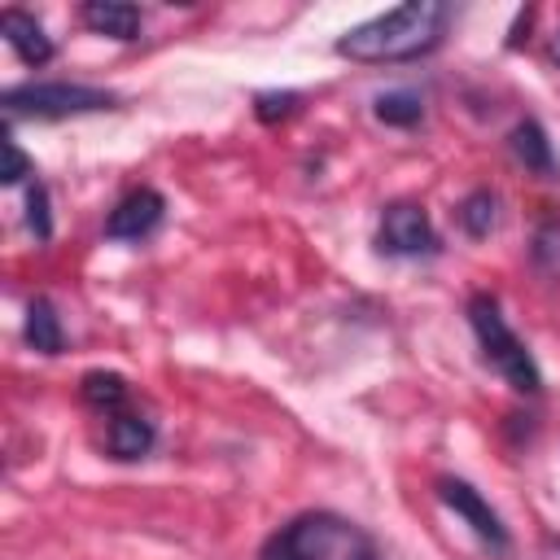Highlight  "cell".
Masks as SVG:
<instances>
[{"instance_id":"1","label":"cell","mask_w":560,"mask_h":560,"mask_svg":"<svg viewBox=\"0 0 560 560\" xmlns=\"http://www.w3.org/2000/svg\"><path fill=\"white\" fill-rule=\"evenodd\" d=\"M451 26V4L442 0H407L394 4L346 35H337V57H350L359 66H394V61H416L442 44Z\"/></svg>"},{"instance_id":"2","label":"cell","mask_w":560,"mask_h":560,"mask_svg":"<svg viewBox=\"0 0 560 560\" xmlns=\"http://www.w3.org/2000/svg\"><path fill=\"white\" fill-rule=\"evenodd\" d=\"M258 560H385V556L381 542L359 521L315 508L289 516L276 534H267Z\"/></svg>"},{"instance_id":"3","label":"cell","mask_w":560,"mask_h":560,"mask_svg":"<svg viewBox=\"0 0 560 560\" xmlns=\"http://www.w3.org/2000/svg\"><path fill=\"white\" fill-rule=\"evenodd\" d=\"M468 324L477 332V346L486 354V363L516 389V394H542V372L529 354V346L508 328L499 302L490 293H472L468 298Z\"/></svg>"},{"instance_id":"4","label":"cell","mask_w":560,"mask_h":560,"mask_svg":"<svg viewBox=\"0 0 560 560\" xmlns=\"http://www.w3.org/2000/svg\"><path fill=\"white\" fill-rule=\"evenodd\" d=\"M9 118H74V114H101L114 109L118 96L92 83H18L0 96Z\"/></svg>"},{"instance_id":"5","label":"cell","mask_w":560,"mask_h":560,"mask_svg":"<svg viewBox=\"0 0 560 560\" xmlns=\"http://www.w3.org/2000/svg\"><path fill=\"white\" fill-rule=\"evenodd\" d=\"M376 245H381V254H389V258H429V254L442 249L429 210L416 206V201H389V206L381 210Z\"/></svg>"},{"instance_id":"6","label":"cell","mask_w":560,"mask_h":560,"mask_svg":"<svg viewBox=\"0 0 560 560\" xmlns=\"http://www.w3.org/2000/svg\"><path fill=\"white\" fill-rule=\"evenodd\" d=\"M438 499L494 551V556H503L508 547H512V538H508V525H503V516L490 508V499L477 490V486H468L464 477H438Z\"/></svg>"},{"instance_id":"7","label":"cell","mask_w":560,"mask_h":560,"mask_svg":"<svg viewBox=\"0 0 560 560\" xmlns=\"http://www.w3.org/2000/svg\"><path fill=\"white\" fill-rule=\"evenodd\" d=\"M162 214H166V197H162L158 188H131V192L109 210L105 236H109V241H144V236L158 232Z\"/></svg>"},{"instance_id":"8","label":"cell","mask_w":560,"mask_h":560,"mask_svg":"<svg viewBox=\"0 0 560 560\" xmlns=\"http://www.w3.org/2000/svg\"><path fill=\"white\" fill-rule=\"evenodd\" d=\"M153 442H158V429H153V420L140 416V411H127V407H122V411H114L109 424H105V455L118 459V464L144 459V455L153 451Z\"/></svg>"},{"instance_id":"9","label":"cell","mask_w":560,"mask_h":560,"mask_svg":"<svg viewBox=\"0 0 560 560\" xmlns=\"http://www.w3.org/2000/svg\"><path fill=\"white\" fill-rule=\"evenodd\" d=\"M0 35H4V44L18 52V61L22 66H48L52 61V39H48V31L31 18V13H22V9H4L0 13Z\"/></svg>"},{"instance_id":"10","label":"cell","mask_w":560,"mask_h":560,"mask_svg":"<svg viewBox=\"0 0 560 560\" xmlns=\"http://www.w3.org/2000/svg\"><path fill=\"white\" fill-rule=\"evenodd\" d=\"M79 22L88 31H96V35H109V39H122L127 44V39L140 35L144 13L136 4H127V0H83L79 4Z\"/></svg>"},{"instance_id":"11","label":"cell","mask_w":560,"mask_h":560,"mask_svg":"<svg viewBox=\"0 0 560 560\" xmlns=\"http://www.w3.org/2000/svg\"><path fill=\"white\" fill-rule=\"evenodd\" d=\"M508 149H512V158H516L525 171H534V175H542V179L556 175V149H551V140H547V131H542L538 118H521V122L508 131Z\"/></svg>"},{"instance_id":"12","label":"cell","mask_w":560,"mask_h":560,"mask_svg":"<svg viewBox=\"0 0 560 560\" xmlns=\"http://www.w3.org/2000/svg\"><path fill=\"white\" fill-rule=\"evenodd\" d=\"M26 346L39 350V354H61L66 350L61 315L48 298H31V306H26Z\"/></svg>"},{"instance_id":"13","label":"cell","mask_w":560,"mask_h":560,"mask_svg":"<svg viewBox=\"0 0 560 560\" xmlns=\"http://www.w3.org/2000/svg\"><path fill=\"white\" fill-rule=\"evenodd\" d=\"M79 394H83V402H88L92 411H101V416H114V411H122V407H127V398H131V385H127L118 372L92 368V372H83V381H79Z\"/></svg>"},{"instance_id":"14","label":"cell","mask_w":560,"mask_h":560,"mask_svg":"<svg viewBox=\"0 0 560 560\" xmlns=\"http://www.w3.org/2000/svg\"><path fill=\"white\" fill-rule=\"evenodd\" d=\"M372 114H376L385 127H416V122L424 118V101H420V92H411V88H394V92H381V96L372 101Z\"/></svg>"},{"instance_id":"15","label":"cell","mask_w":560,"mask_h":560,"mask_svg":"<svg viewBox=\"0 0 560 560\" xmlns=\"http://www.w3.org/2000/svg\"><path fill=\"white\" fill-rule=\"evenodd\" d=\"M459 228L472 236V241H481V236H490L494 232V223H499V197L490 192V188H472L464 201H459Z\"/></svg>"},{"instance_id":"16","label":"cell","mask_w":560,"mask_h":560,"mask_svg":"<svg viewBox=\"0 0 560 560\" xmlns=\"http://www.w3.org/2000/svg\"><path fill=\"white\" fill-rule=\"evenodd\" d=\"M26 228L35 232V241H48L52 236V210H48V188L35 179L26 188Z\"/></svg>"},{"instance_id":"17","label":"cell","mask_w":560,"mask_h":560,"mask_svg":"<svg viewBox=\"0 0 560 560\" xmlns=\"http://www.w3.org/2000/svg\"><path fill=\"white\" fill-rule=\"evenodd\" d=\"M534 262L551 276H560V223H542L534 236Z\"/></svg>"},{"instance_id":"18","label":"cell","mask_w":560,"mask_h":560,"mask_svg":"<svg viewBox=\"0 0 560 560\" xmlns=\"http://www.w3.org/2000/svg\"><path fill=\"white\" fill-rule=\"evenodd\" d=\"M298 101H302L298 92H258L254 96V114H258V122H276V118H289Z\"/></svg>"},{"instance_id":"19","label":"cell","mask_w":560,"mask_h":560,"mask_svg":"<svg viewBox=\"0 0 560 560\" xmlns=\"http://www.w3.org/2000/svg\"><path fill=\"white\" fill-rule=\"evenodd\" d=\"M31 175V158L18 149V140H4V184H22Z\"/></svg>"},{"instance_id":"20","label":"cell","mask_w":560,"mask_h":560,"mask_svg":"<svg viewBox=\"0 0 560 560\" xmlns=\"http://www.w3.org/2000/svg\"><path fill=\"white\" fill-rule=\"evenodd\" d=\"M551 61H556V66H560V31H556V35H551Z\"/></svg>"},{"instance_id":"21","label":"cell","mask_w":560,"mask_h":560,"mask_svg":"<svg viewBox=\"0 0 560 560\" xmlns=\"http://www.w3.org/2000/svg\"><path fill=\"white\" fill-rule=\"evenodd\" d=\"M556 547H560V538H556Z\"/></svg>"}]
</instances>
